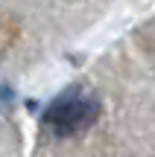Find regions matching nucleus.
<instances>
[{
	"instance_id": "obj_1",
	"label": "nucleus",
	"mask_w": 155,
	"mask_h": 157,
	"mask_svg": "<svg viewBox=\"0 0 155 157\" xmlns=\"http://www.w3.org/2000/svg\"><path fill=\"white\" fill-rule=\"evenodd\" d=\"M103 113V105L94 93L82 87H70L64 93H59L41 113V122L50 134L56 137H76L82 131H88Z\"/></svg>"
}]
</instances>
